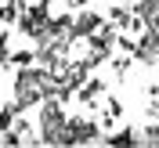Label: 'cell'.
Listing matches in <instances>:
<instances>
[{
    "instance_id": "cell-1",
    "label": "cell",
    "mask_w": 159,
    "mask_h": 148,
    "mask_svg": "<svg viewBox=\"0 0 159 148\" xmlns=\"http://www.w3.org/2000/svg\"><path fill=\"white\" fill-rule=\"evenodd\" d=\"M65 101L58 98H40V116H36V145H61V127H65Z\"/></svg>"
},
{
    "instance_id": "cell-2",
    "label": "cell",
    "mask_w": 159,
    "mask_h": 148,
    "mask_svg": "<svg viewBox=\"0 0 159 148\" xmlns=\"http://www.w3.org/2000/svg\"><path fill=\"white\" fill-rule=\"evenodd\" d=\"M98 141H101V123L94 116H65L61 145H98Z\"/></svg>"
},
{
    "instance_id": "cell-3",
    "label": "cell",
    "mask_w": 159,
    "mask_h": 148,
    "mask_svg": "<svg viewBox=\"0 0 159 148\" xmlns=\"http://www.w3.org/2000/svg\"><path fill=\"white\" fill-rule=\"evenodd\" d=\"M105 25V15H98V11H90V7H76L69 11V36L72 40H87L94 29H101Z\"/></svg>"
},
{
    "instance_id": "cell-4",
    "label": "cell",
    "mask_w": 159,
    "mask_h": 148,
    "mask_svg": "<svg viewBox=\"0 0 159 148\" xmlns=\"http://www.w3.org/2000/svg\"><path fill=\"white\" fill-rule=\"evenodd\" d=\"M105 90H109V83H105L101 76H87V79H83V87L72 94V101H80L83 109H90V112H94V109H101V98H105Z\"/></svg>"
},
{
    "instance_id": "cell-5",
    "label": "cell",
    "mask_w": 159,
    "mask_h": 148,
    "mask_svg": "<svg viewBox=\"0 0 159 148\" xmlns=\"http://www.w3.org/2000/svg\"><path fill=\"white\" fill-rule=\"evenodd\" d=\"M119 116H123V101H119V98H105V112H101V119H98L101 130H112Z\"/></svg>"
},
{
    "instance_id": "cell-6",
    "label": "cell",
    "mask_w": 159,
    "mask_h": 148,
    "mask_svg": "<svg viewBox=\"0 0 159 148\" xmlns=\"http://www.w3.org/2000/svg\"><path fill=\"white\" fill-rule=\"evenodd\" d=\"M25 11V0H7V4H0V25H15L18 22V15Z\"/></svg>"
},
{
    "instance_id": "cell-7",
    "label": "cell",
    "mask_w": 159,
    "mask_h": 148,
    "mask_svg": "<svg viewBox=\"0 0 159 148\" xmlns=\"http://www.w3.org/2000/svg\"><path fill=\"white\" fill-rule=\"evenodd\" d=\"M101 145L127 148V145H141V137H138V134H130V130H123V134H101Z\"/></svg>"
},
{
    "instance_id": "cell-8",
    "label": "cell",
    "mask_w": 159,
    "mask_h": 148,
    "mask_svg": "<svg viewBox=\"0 0 159 148\" xmlns=\"http://www.w3.org/2000/svg\"><path fill=\"white\" fill-rule=\"evenodd\" d=\"M7 61L15 65V69H22V65H36V51H33V47H25V51H11Z\"/></svg>"
},
{
    "instance_id": "cell-9",
    "label": "cell",
    "mask_w": 159,
    "mask_h": 148,
    "mask_svg": "<svg viewBox=\"0 0 159 148\" xmlns=\"http://www.w3.org/2000/svg\"><path fill=\"white\" fill-rule=\"evenodd\" d=\"M141 145H159V119H152L148 127H141Z\"/></svg>"
},
{
    "instance_id": "cell-10",
    "label": "cell",
    "mask_w": 159,
    "mask_h": 148,
    "mask_svg": "<svg viewBox=\"0 0 159 148\" xmlns=\"http://www.w3.org/2000/svg\"><path fill=\"white\" fill-rule=\"evenodd\" d=\"M11 123H15V109L4 101V109H0V130H11Z\"/></svg>"
},
{
    "instance_id": "cell-11",
    "label": "cell",
    "mask_w": 159,
    "mask_h": 148,
    "mask_svg": "<svg viewBox=\"0 0 159 148\" xmlns=\"http://www.w3.org/2000/svg\"><path fill=\"white\" fill-rule=\"evenodd\" d=\"M87 4H90V0H65V7H69V11H76V7H87Z\"/></svg>"
},
{
    "instance_id": "cell-12",
    "label": "cell",
    "mask_w": 159,
    "mask_h": 148,
    "mask_svg": "<svg viewBox=\"0 0 159 148\" xmlns=\"http://www.w3.org/2000/svg\"><path fill=\"white\" fill-rule=\"evenodd\" d=\"M145 94H148V98H159V83H156V79H152L148 87H145Z\"/></svg>"
}]
</instances>
